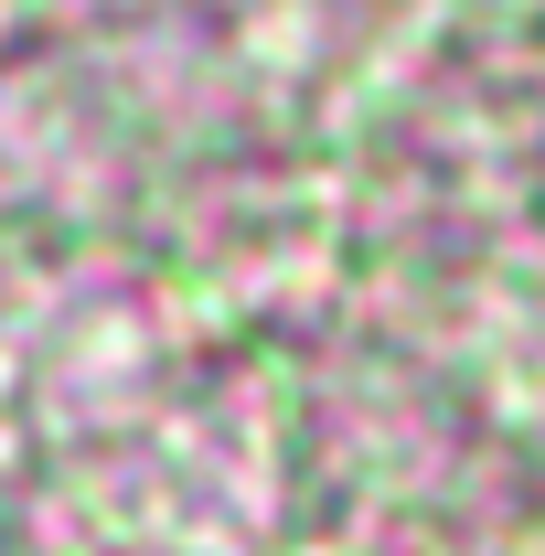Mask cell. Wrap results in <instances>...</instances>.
Here are the masks:
<instances>
[{
    "mask_svg": "<svg viewBox=\"0 0 545 556\" xmlns=\"http://www.w3.org/2000/svg\"><path fill=\"white\" fill-rule=\"evenodd\" d=\"M0 556H11V525H0Z\"/></svg>",
    "mask_w": 545,
    "mask_h": 556,
    "instance_id": "cell-1",
    "label": "cell"
}]
</instances>
